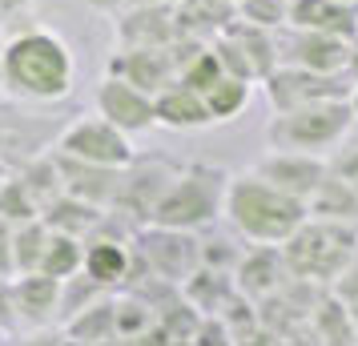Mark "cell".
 <instances>
[{
  "label": "cell",
  "mask_w": 358,
  "mask_h": 346,
  "mask_svg": "<svg viewBox=\"0 0 358 346\" xmlns=\"http://www.w3.org/2000/svg\"><path fill=\"white\" fill-rule=\"evenodd\" d=\"M85 4H93V8H101V13H121L125 0H85Z\"/></svg>",
  "instance_id": "obj_44"
},
{
  "label": "cell",
  "mask_w": 358,
  "mask_h": 346,
  "mask_svg": "<svg viewBox=\"0 0 358 346\" xmlns=\"http://www.w3.org/2000/svg\"><path fill=\"white\" fill-rule=\"evenodd\" d=\"M17 178L24 182V189L36 198L41 210L65 194V185H61V169H57V157H52V153L49 157H36V161L24 165V169H17Z\"/></svg>",
  "instance_id": "obj_31"
},
{
  "label": "cell",
  "mask_w": 358,
  "mask_h": 346,
  "mask_svg": "<svg viewBox=\"0 0 358 346\" xmlns=\"http://www.w3.org/2000/svg\"><path fill=\"white\" fill-rule=\"evenodd\" d=\"M350 105H355V117H358V85H355V93H350Z\"/></svg>",
  "instance_id": "obj_46"
},
{
  "label": "cell",
  "mask_w": 358,
  "mask_h": 346,
  "mask_svg": "<svg viewBox=\"0 0 358 346\" xmlns=\"http://www.w3.org/2000/svg\"><path fill=\"white\" fill-rule=\"evenodd\" d=\"M178 178V165L169 157H133L125 165V182H121V194H117L113 210L109 214L121 217L133 233L153 222V210L157 201L165 198V189Z\"/></svg>",
  "instance_id": "obj_8"
},
{
  "label": "cell",
  "mask_w": 358,
  "mask_h": 346,
  "mask_svg": "<svg viewBox=\"0 0 358 346\" xmlns=\"http://www.w3.org/2000/svg\"><path fill=\"white\" fill-rule=\"evenodd\" d=\"M181 298H185L201 318H222L226 306L238 298V286H234V274H222V270H210V266H197L194 274L181 282Z\"/></svg>",
  "instance_id": "obj_21"
},
{
  "label": "cell",
  "mask_w": 358,
  "mask_h": 346,
  "mask_svg": "<svg viewBox=\"0 0 358 346\" xmlns=\"http://www.w3.org/2000/svg\"><path fill=\"white\" fill-rule=\"evenodd\" d=\"M222 77H226V73H222V61H217V52L206 45V49L197 52L189 65L181 69L178 81H181V85H189V89H197V93H206V89H210L213 81H222Z\"/></svg>",
  "instance_id": "obj_36"
},
{
  "label": "cell",
  "mask_w": 358,
  "mask_h": 346,
  "mask_svg": "<svg viewBox=\"0 0 358 346\" xmlns=\"http://www.w3.org/2000/svg\"><path fill=\"white\" fill-rule=\"evenodd\" d=\"M4 178H8V169H4V161H0V185H4Z\"/></svg>",
  "instance_id": "obj_47"
},
{
  "label": "cell",
  "mask_w": 358,
  "mask_h": 346,
  "mask_svg": "<svg viewBox=\"0 0 358 346\" xmlns=\"http://www.w3.org/2000/svg\"><path fill=\"white\" fill-rule=\"evenodd\" d=\"M153 101H157V125H165V129L189 133V129H210L213 125L206 97H201L197 89H189V85H181V81L162 89Z\"/></svg>",
  "instance_id": "obj_19"
},
{
  "label": "cell",
  "mask_w": 358,
  "mask_h": 346,
  "mask_svg": "<svg viewBox=\"0 0 358 346\" xmlns=\"http://www.w3.org/2000/svg\"><path fill=\"white\" fill-rule=\"evenodd\" d=\"M294 274L286 270V258H282V246H254L242 254V262L234 270V286H238V294L250 298L254 306L266 302V298H274Z\"/></svg>",
  "instance_id": "obj_16"
},
{
  "label": "cell",
  "mask_w": 358,
  "mask_h": 346,
  "mask_svg": "<svg viewBox=\"0 0 358 346\" xmlns=\"http://www.w3.org/2000/svg\"><path fill=\"white\" fill-rule=\"evenodd\" d=\"M85 270V242L81 238H69V233H52L49 246H45V262H41V274H49L57 282L77 278Z\"/></svg>",
  "instance_id": "obj_28"
},
{
  "label": "cell",
  "mask_w": 358,
  "mask_h": 346,
  "mask_svg": "<svg viewBox=\"0 0 358 346\" xmlns=\"http://www.w3.org/2000/svg\"><path fill=\"white\" fill-rule=\"evenodd\" d=\"M238 238L254 242V246H282L302 222L310 217L306 201L282 194L278 185L262 182L254 169L245 173H229L226 189V214Z\"/></svg>",
  "instance_id": "obj_2"
},
{
  "label": "cell",
  "mask_w": 358,
  "mask_h": 346,
  "mask_svg": "<svg viewBox=\"0 0 358 346\" xmlns=\"http://www.w3.org/2000/svg\"><path fill=\"white\" fill-rule=\"evenodd\" d=\"M197 266H201V242L189 230L141 226L133 233V274L129 278H157V282H169V286H181Z\"/></svg>",
  "instance_id": "obj_7"
},
{
  "label": "cell",
  "mask_w": 358,
  "mask_h": 346,
  "mask_svg": "<svg viewBox=\"0 0 358 346\" xmlns=\"http://www.w3.org/2000/svg\"><path fill=\"white\" fill-rule=\"evenodd\" d=\"M234 346H282V334H274L270 326H254V330H245V334H238L234 338Z\"/></svg>",
  "instance_id": "obj_41"
},
{
  "label": "cell",
  "mask_w": 358,
  "mask_h": 346,
  "mask_svg": "<svg viewBox=\"0 0 358 346\" xmlns=\"http://www.w3.org/2000/svg\"><path fill=\"white\" fill-rule=\"evenodd\" d=\"M97 113L105 121H113L117 129H125L129 137H137V133H149L157 125V101L141 93L137 85L105 73V81L97 85Z\"/></svg>",
  "instance_id": "obj_13"
},
{
  "label": "cell",
  "mask_w": 358,
  "mask_h": 346,
  "mask_svg": "<svg viewBox=\"0 0 358 346\" xmlns=\"http://www.w3.org/2000/svg\"><path fill=\"white\" fill-rule=\"evenodd\" d=\"M254 173H258L262 182L278 185L282 194H290V198H302L310 201V194L322 185V178L330 173V165L322 157H314V153H290V149H270L258 165H254Z\"/></svg>",
  "instance_id": "obj_14"
},
{
  "label": "cell",
  "mask_w": 358,
  "mask_h": 346,
  "mask_svg": "<svg viewBox=\"0 0 358 346\" xmlns=\"http://www.w3.org/2000/svg\"><path fill=\"white\" fill-rule=\"evenodd\" d=\"M77 61L61 33L52 29H24L0 45V89L29 105H57L73 93Z\"/></svg>",
  "instance_id": "obj_1"
},
{
  "label": "cell",
  "mask_w": 358,
  "mask_h": 346,
  "mask_svg": "<svg viewBox=\"0 0 358 346\" xmlns=\"http://www.w3.org/2000/svg\"><path fill=\"white\" fill-rule=\"evenodd\" d=\"M117 49H169L178 45V13L173 4H125L113 20Z\"/></svg>",
  "instance_id": "obj_11"
},
{
  "label": "cell",
  "mask_w": 358,
  "mask_h": 346,
  "mask_svg": "<svg viewBox=\"0 0 358 346\" xmlns=\"http://www.w3.org/2000/svg\"><path fill=\"white\" fill-rule=\"evenodd\" d=\"M57 153H69V157H81V161L93 165H109V169H125L137 157L129 133L117 129L113 121H105L101 113L73 117L61 133V141H57Z\"/></svg>",
  "instance_id": "obj_10"
},
{
  "label": "cell",
  "mask_w": 358,
  "mask_h": 346,
  "mask_svg": "<svg viewBox=\"0 0 358 346\" xmlns=\"http://www.w3.org/2000/svg\"><path fill=\"white\" fill-rule=\"evenodd\" d=\"M282 258H286V270H290L294 278L330 290L334 278L358 258V226L326 222V217H306L282 242Z\"/></svg>",
  "instance_id": "obj_3"
},
{
  "label": "cell",
  "mask_w": 358,
  "mask_h": 346,
  "mask_svg": "<svg viewBox=\"0 0 358 346\" xmlns=\"http://www.w3.org/2000/svg\"><path fill=\"white\" fill-rule=\"evenodd\" d=\"M69 343L93 346V343H117V294H101L97 302H89L85 310L65 318Z\"/></svg>",
  "instance_id": "obj_23"
},
{
  "label": "cell",
  "mask_w": 358,
  "mask_h": 346,
  "mask_svg": "<svg viewBox=\"0 0 358 346\" xmlns=\"http://www.w3.org/2000/svg\"><path fill=\"white\" fill-rule=\"evenodd\" d=\"M330 294L338 298L342 306L350 310V318L358 322V258H355L350 266H346V270H342L338 278H334V286H330Z\"/></svg>",
  "instance_id": "obj_37"
},
{
  "label": "cell",
  "mask_w": 358,
  "mask_h": 346,
  "mask_svg": "<svg viewBox=\"0 0 358 346\" xmlns=\"http://www.w3.org/2000/svg\"><path fill=\"white\" fill-rule=\"evenodd\" d=\"M245 250L238 246V238H229V233H210V238H201V266H210V270H222V274H234L238 262H242Z\"/></svg>",
  "instance_id": "obj_33"
},
{
  "label": "cell",
  "mask_w": 358,
  "mask_h": 346,
  "mask_svg": "<svg viewBox=\"0 0 358 346\" xmlns=\"http://www.w3.org/2000/svg\"><path fill=\"white\" fill-rule=\"evenodd\" d=\"M109 210H101V206H89V201L73 198V194H61L57 201H49L45 210H41V222L49 226L52 233H69V238H93L101 230V222H105Z\"/></svg>",
  "instance_id": "obj_22"
},
{
  "label": "cell",
  "mask_w": 358,
  "mask_h": 346,
  "mask_svg": "<svg viewBox=\"0 0 358 346\" xmlns=\"http://www.w3.org/2000/svg\"><path fill=\"white\" fill-rule=\"evenodd\" d=\"M355 105L350 97L338 101H318L306 109H290V113H274L266 125V141L270 149H290V153H314L326 157L330 149H338L350 129H355Z\"/></svg>",
  "instance_id": "obj_5"
},
{
  "label": "cell",
  "mask_w": 358,
  "mask_h": 346,
  "mask_svg": "<svg viewBox=\"0 0 358 346\" xmlns=\"http://www.w3.org/2000/svg\"><path fill=\"white\" fill-rule=\"evenodd\" d=\"M334 169H338L342 178L358 189V149H355V153H346V157H338V165H334Z\"/></svg>",
  "instance_id": "obj_42"
},
{
  "label": "cell",
  "mask_w": 358,
  "mask_h": 346,
  "mask_svg": "<svg viewBox=\"0 0 358 346\" xmlns=\"http://www.w3.org/2000/svg\"><path fill=\"white\" fill-rule=\"evenodd\" d=\"M310 330L318 346H358V322L330 290H322L318 306L310 310Z\"/></svg>",
  "instance_id": "obj_26"
},
{
  "label": "cell",
  "mask_w": 358,
  "mask_h": 346,
  "mask_svg": "<svg viewBox=\"0 0 358 346\" xmlns=\"http://www.w3.org/2000/svg\"><path fill=\"white\" fill-rule=\"evenodd\" d=\"M262 93H266L274 113H290V109H306V105H318V101L350 97L355 85H350L346 73H314V69H298V65H278L262 81Z\"/></svg>",
  "instance_id": "obj_9"
},
{
  "label": "cell",
  "mask_w": 358,
  "mask_h": 346,
  "mask_svg": "<svg viewBox=\"0 0 358 346\" xmlns=\"http://www.w3.org/2000/svg\"><path fill=\"white\" fill-rule=\"evenodd\" d=\"M52 157H57V169H61L65 194L89 201V206H101V210H113L117 194H121V182H125V169L81 161V157H69V153H57V149H52Z\"/></svg>",
  "instance_id": "obj_15"
},
{
  "label": "cell",
  "mask_w": 358,
  "mask_h": 346,
  "mask_svg": "<svg viewBox=\"0 0 358 346\" xmlns=\"http://www.w3.org/2000/svg\"><path fill=\"white\" fill-rule=\"evenodd\" d=\"M52 230L41 222V217H33V222H24V226H17V233H13V254H17V274H36L41 270V262H45V246H49Z\"/></svg>",
  "instance_id": "obj_30"
},
{
  "label": "cell",
  "mask_w": 358,
  "mask_h": 346,
  "mask_svg": "<svg viewBox=\"0 0 358 346\" xmlns=\"http://www.w3.org/2000/svg\"><path fill=\"white\" fill-rule=\"evenodd\" d=\"M306 210H310V217H326V222L358 226V189L342 178L334 165H330V173L322 178V185L310 194Z\"/></svg>",
  "instance_id": "obj_24"
},
{
  "label": "cell",
  "mask_w": 358,
  "mask_h": 346,
  "mask_svg": "<svg viewBox=\"0 0 358 346\" xmlns=\"http://www.w3.org/2000/svg\"><path fill=\"white\" fill-rule=\"evenodd\" d=\"M226 189H229V173L222 165L210 161H194L178 169L173 185L165 189V198L153 210L149 226H169V230H206L217 217L226 214Z\"/></svg>",
  "instance_id": "obj_4"
},
{
  "label": "cell",
  "mask_w": 358,
  "mask_h": 346,
  "mask_svg": "<svg viewBox=\"0 0 358 346\" xmlns=\"http://www.w3.org/2000/svg\"><path fill=\"white\" fill-rule=\"evenodd\" d=\"M13 298H17L20 330H41L61 318V282L49 274H17L13 278Z\"/></svg>",
  "instance_id": "obj_17"
},
{
  "label": "cell",
  "mask_w": 358,
  "mask_h": 346,
  "mask_svg": "<svg viewBox=\"0 0 358 346\" xmlns=\"http://www.w3.org/2000/svg\"><path fill=\"white\" fill-rule=\"evenodd\" d=\"M157 326V310H153V302L141 294H117V343H125V338H141L149 330Z\"/></svg>",
  "instance_id": "obj_29"
},
{
  "label": "cell",
  "mask_w": 358,
  "mask_h": 346,
  "mask_svg": "<svg viewBox=\"0 0 358 346\" xmlns=\"http://www.w3.org/2000/svg\"><path fill=\"white\" fill-rule=\"evenodd\" d=\"M20 330L17 318V298H13V278H0V334Z\"/></svg>",
  "instance_id": "obj_38"
},
{
  "label": "cell",
  "mask_w": 358,
  "mask_h": 346,
  "mask_svg": "<svg viewBox=\"0 0 358 346\" xmlns=\"http://www.w3.org/2000/svg\"><path fill=\"white\" fill-rule=\"evenodd\" d=\"M173 13H178L181 41H201V45H210L213 36L226 29V20L234 17V8L226 0H178Z\"/></svg>",
  "instance_id": "obj_25"
},
{
  "label": "cell",
  "mask_w": 358,
  "mask_h": 346,
  "mask_svg": "<svg viewBox=\"0 0 358 346\" xmlns=\"http://www.w3.org/2000/svg\"><path fill=\"white\" fill-rule=\"evenodd\" d=\"M101 294H109L105 286H97V282L89 278V274H77V278H69V282H61V318H73L77 310H85L89 302H97Z\"/></svg>",
  "instance_id": "obj_35"
},
{
  "label": "cell",
  "mask_w": 358,
  "mask_h": 346,
  "mask_svg": "<svg viewBox=\"0 0 358 346\" xmlns=\"http://www.w3.org/2000/svg\"><path fill=\"white\" fill-rule=\"evenodd\" d=\"M13 346H73L65 330H52V326H41V330H24Z\"/></svg>",
  "instance_id": "obj_40"
},
{
  "label": "cell",
  "mask_w": 358,
  "mask_h": 346,
  "mask_svg": "<svg viewBox=\"0 0 358 346\" xmlns=\"http://www.w3.org/2000/svg\"><path fill=\"white\" fill-rule=\"evenodd\" d=\"M226 4H229V8H238V4H242V0H226Z\"/></svg>",
  "instance_id": "obj_48"
},
{
  "label": "cell",
  "mask_w": 358,
  "mask_h": 346,
  "mask_svg": "<svg viewBox=\"0 0 358 346\" xmlns=\"http://www.w3.org/2000/svg\"><path fill=\"white\" fill-rule=\"evenodd\" d=\"M350 57V41L326 33H310V29H278V61L298 69H314V73H342Z\"/></svg>",
  "instance_id": "obj_12"
},
{
  "label": "cell",
  "mask_w": 358,
  "mask_h": 346,
  "mask_svg": "<svg viewBox=\"0 0 358 346\" xmlns=\"http://www.w3.org/2000/svg\"><path fill=\"white\" fill-rule=\"evenodd\" d=\"M222 36H229V41L245 52V61H250V69H254V81H258V85L266 81L278 65H282V61H278V33H274V29H262V24L242 20L238 13H234V17L226 20Z\"/></svg>",
  "instance_id": "obj_20"
},
{
  "label": "cell",
  "mask_w": 358,
  "mask_h": 346,
  "mask_svg": "<svg viewBox=\"0 0 358 346\" xmlns=\"http://www.w3.org/2000/svg\"><path fill=\"white\" fill-rule=\"evenodd\" d=\"M346 77H350V85H358V36L350 41V57H346V69H342Z\"/></svg>",
  "instance_id": "obj_43"
},
{
  "label": "cell",
  "mask_w": 358,
  "mask_h": 346,
  "mask_svg": "<svg viewBox=\"0 0 358 346\" xmlns=\"http://www.w3.org/2000/svg\"><path fill=\"white\" fill-rule=\"evenodd\" d=\"M290 24L294 29H310V33L355 41L358 4L355 0H290Z\"/></svg>",
  "instance_id": "obj_18"
},
{
  "label": "cell",
  "mask_w": 358,
  "mask_h": 346,
  "mask_svg": "<svg viewBox=\"0 0 358 346\" xmlns=\"http://www.w3.org/2000/svg\"><path fill=\"white\" fill-rule=\"evenodd\" d=\"M242 20H254L262 29H286L290 24V0H242L238 8H234Z\"/></svg>",
  "instance_id": "obj_34"
},
{
  "label": "cell",
  "mask_w": 358,
  "mask_h": 346,
  "mask_svg": "<svg viewBox=\"0 0 358 346\" xmlns=\"http://www.w3.org/2000/svg\"><path fill=\"white\" fill-rule=\"evenodd\" d=\"M125 4H178V0H125ZM121 4V8H125Z\"/></svg>",
  "instance_id": "obj_45"
},
{
  "label": "cell",
  "mask_w": 358,
  "mask_h": 346,
  "mask_svg": "<svg viewBox=\"0 0 358 346\" xmlns=\"http://www.w3.org/2000/svg\"><path fill=\"white\" fill-rule=\"evenodd\" d=\"M73 117H61L45 109V105H29V101L4 97L0 101V161L8 173H17L36 157H49L61 133Z\"/></svg>",
  "instance_id": "obj_6"
},
{
  "label": "cell",
  "mask_w": 358,
  "mask_h": 346,
  "mask_svg": "<svg viewBox=\"0 0 358 346\" xmlns=\"http://www.w3.org/2000/svg\"><path fill=\"white\" fill-rule=\"evenodd\" d=\"M13 233H17V226L0 217V278H17V254H13Z\"/></svg>",
  "instance_id": "obj_39"
},
{
  "label": "cell",
  "mask_w": 358,
  "mask_h": 346,
  "mask_svg": "<svg viewBox=\"0 0 358 346\" xmlns=\"http://www.w3.org/2000/svg\"><path fill=\"white\" fill-rule=\"evenodd\" d=\"M73 346H77V343H73ZM93 346H117V343H93Z\"/></svg>",
  "instance_id": "obj_49"
},
{
  "label": "cell",
  "mask_w": 358,
  "mask_h": 346,
  "mask_svg": "<svg viewBox=\"0 0 358 346\" xmlns=\"http://www.w3.org/2000/svg\"><path fill=\"white\" fill-rule=\"evenodd\" d=\"M355 4H358V0H355Z\"/></svg>",
  "instance_id": "obj_50"
},
{
  "label": "cell",
  "mask_w": 358,
  "mask_h": 346,
  "mask_svg": "<svg viewBox=\"0 0 358 346\" xmlns=\"http://www.w3.org/2000/svg\"><path fill=\"white\" fill-rule=\"evenodd\" d=\"M201 97H206V105H210L213 125H226V121H238V117L245 113V105H250V97H254V85L238 81V77H222V81H213Z\"/></svg>",
  "instance_id": "obj_27"
},
{
  "label": "cell",
  "mask_w": 358,
  "mask_h": 346,
  "mask_svg": "<svg viewBox=\"0 0 358 346\" xmlns=\"http://www.w3.org/2000/svg\"><path fill=\"white\" fill-rule=\"evenodd\" d=\"M0 217L13 222V226H24V222L41 217V206H36V198L24 189V182L17 173H8L4 185H0Z\"/></svg>",
  "instance_id": "obj_32"
}]
</instances>
